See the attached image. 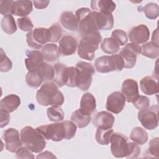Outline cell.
<instances>
[{
	"mask_svg": "<svg viewBox=\"0 0 159 159\" xmlns=\"http://www.w3.org/2000/svg\"><path fill=\"white\" fill-rule=\"evenodd\" d=\"M114 133V130L112 129H97L95 139L98 143L102 145H108L111 141V137Z\"/></svg>",
	"mask_w": 159,
	"mask_h": 159,
	"instance_id": "cell-34",
	"label": "cell"
},
{
	"mask_svg": "<svg viewBox=\"0 0 159 159\" xmlns=\"http://www.w3.org/2000/svg\"><path fill=\"white\" fill-rule=\"evenodd\" d=\"M17 23L19 28L24 32H30L34 28L33 23L30 18L27 17H23L19 18L17 20Z\"/></svg>",
	"mask_w": 159,
	"mask_h": 159,
	"instance_id": "cell-42",
	"label": "cell"
},
{
	"mask_svg": "<svg viewBox=\"0 0 159 159\" xmlns=\"http://www.w3.org/2000/svg\"><path fill=\"white\" fill-rule=\"evenodd\" d=\"M122 93L128 102H132L139 96V86L137 82L133 79H126L122 83Z\"/></svg>",
	"mask_w": 159,
	"mask_h": 159,
	"instance_id": "cell-17",
	"label": "cell"
},
{
	"mask_svg": "<svg viewBox=\"0 0 159 159\" xmlns=\"http://www.w3.org/2000/svg\"><path fill=\"white\" fill-rule=\"evenodd\" d=\"M26 41L28 46L33 49L39 50L43 45L49 42L48 30L47 28L37 27L28 32L26 35Z\"/></svg>",
	"mask_w": 159,
	"mask_h": 159,
	"instance_id": "cell-8",
	"label": "cell"
},
{
	"mask_svg": "<svg viewBox=\"0 0 159 159\" xmlns=\"http://www.w3.org/2000/svg\"><path fill=\"white\" fill-rule=\"evenodd\" d=\"M96 107V99L90 93H84L80 101L79 110L84 114L91 116L95 111Z\"/></svg>",
	"mask_w": 159,
	"mask_h": 159,
	"instance_id": "cell-19",
	"label": "cell"
},
{
	"mask_svg": "<svg viewBox=\"0 0 159 159\" xmlns=\"http://www.w3.org/2000/svg\"><path fill=\"white\" fill-rule=\"evenodd\" d=\"M75 16L78 23V33L81 37L99 30L96 20V11L88 7H81L76 11Z\"/></svg>",
	"mask_w": 159,
	"mask_h": 159,
	"instance_id": "cell-5",
	"label": "cell"
},
{
	"mask_svg": "<svg viewBox=\"0 0 159 159\" xmlns=\"http://www.w3.org/2000/svg\"><path fill=\"white\" fill-rule=\"evenodd\" d=\"M132 104L135 108H137L139 111H141L149 107L150 101L147 96L139 95L132 102Z\"/></svg>",
	"mask_w": 159,
	"mask_h": 159,
	"instance_id": "cell-41",
	"label": "cell"
},
{
	"mask_svg": "<svg viewBox=\"0 0 159 159\" xmlns=\"http://www.w3.org/2000/svg\"><path fill=\"white\" fill-rule=\"evenodd\" d=\"M140 147L137 143L135 142H129V150L125 157L129 158H137L140 154Z\"/></svg>",
	"mask_w": 159,
	"mask_h": 159,
	"instance_id": "cell-45",
	"label": "cell"
},
{
	"mask_svg": "<svg viewBox=\"0 0 159 159\" xmlns=\"http://www.w3.org/2000/svg\"><path fill=\"white\" fill-rule=\"evenodd\" d=\"M96 20L99 30H111L114 25V17L112 14H106L96 11Z\"/></svg>",
	"mask_w": 159,
	"mask_h": 159,
	"instance_id": "cell-27",
	"label": "cell"
},
{
	"mask_svg": "<svg viewBox=\"0 0 159 159\" xmlns=\"http://www.w3.org/2000/svg\"><path fill=\"white\" fill-rule=\"evenodd\" d=\"M47 140L60 142L63 139L73 138L76 132V126L71 121L65 120L37 127L35 129Z\"/></svg>",
	"mask_w": 159,
	"mask_h": 159,
	"instance_id": "cell-1",
	"label": "cell"
},
{
	"mask_svg": "<svg viewBox=\"0 0 159 159\" xmlns=\"http://www.w3.org/2000/svg\"><path fill=\"white\" fill-rule=\"evenodd\" d=\"M33 10L32 1H15L12 7V14L26 17Z\"/></svg>",
	"mask_w": 159,
	"mask_h": 159,
	"instance_id": "cell-25",
	"label": "cell"
},
{
	"mask_svg": "<svg viewBox=\"0 0 159 159\" xmlns=\"http://www.w3.org/2000/svg\"><path fill=\"white\" fill-rule=\"evenodd\" d=\"M125 101V96L121 92L114 91L107 96L106 108L111 112L119 114L123 110Z\"/></svg>",
	"mask_w": 159,
	"mask_h": 159,
	"instance_id": "cell-13",
	"label": "cell"
},
{
	"mask_svg": "<svg viewBox=\"0 0 159 159\" xmlns=\"http://www.w3.org/2000/svg\"><path fill=\"white\" fill-rule=\"evenodd\" d=\"M150 30L145 24H140L132 27L129 32V38L131 42L137 44L145 43L149 39Z\"/></svg>",
	"mask_w": 159,
	"mask_h": 159,
	"instance_id": "cell-14",
	"label": "cell"
},
{
	"mask_svg": "<svg viewBox=\"0 0 159 159\" xmlns=\"http://www.w3.org/2000/svg\"><path fill=\"white\" fill-rule=\"evenodd\" d=\"M37 72L43 82H48L53 79V66L46 62L42 63L37 69Z\"/></svg>",
	"mask_w": 159,
	"mask_h": 159,
	"instance_id": "cell-30",
	"label": "cell"
},
{
	"mask_svg": "<svg viewBox=\"0 0 159 159\" xmlns=\"http://www.w3.org/2000/svg\"><path fill=\"white\" fill-rule=\"evenodd\" d=\"M130 139L137 144L143 145L148 140V134L143 128L135 127L130 132Z\"/></svg>",
	"mask_w": 159,
	"mask_h": 159,
	"instance_id": "cell-31",
	"label": "cell"
},
{
	"mask_svg": "<svg viewBox=\"0 0 159 159\" xmlns=\"http://www.w3.org/2000/svg\"><path fill=\"white\" fill-rule=\"evenodd\" d=\"M143 12L148 19H155L159 15L158 6L154 2L147 3L143 7Z\"/></svg>",
	"mask_w": 159,
	"mask_h": 159,
	"instance_id": "cell-37",
	"label": "cell"
},
{
	"mask_svg": "<svg viewBox=\"0 0 159 159\" xmlns=\"http://www.w3.org/2000/svg\"><path fill=\"white\" fill-rule=\"evenodd\" d=\"M0 55V71L1 72H7L12 67V61L6 56L2 48H1Z\"/></svg>",
	"mask_w": 159,
	"mask_h": 159,
	"instance_id": "cell-40",
	"label": "cell"
},
{
	"mask_svg": "<svg viewBox=\"0 0 159 159\" xmlns=\"http://www.w3.org/2000/svg\"><path fill=\"white\" fill-rule=\"evenodd\" d=\"M76 70L75 67L70 66L68 67V78L66 85L67 86L74 88L76 86Z\"/></svg>",
	"mask_w": 159,
	"mask_h": 159,
	"instance_id": "cell-46",
	"label": "cell"
},
{
	"mask_svg": "<svg viewBox=\"0 0 159 159\" xmlns=\"http://www.w3.org/2000/svg\"><path fill=\"white\" fill-rule=\"evenodd\" d=\"M48 118L52 122H60L64 119V112L59 106L50 107L47 110Z\"/></svg>",
	"mask_w": 159,
	"mask_h": 159,
	"instance_id": "cell-35",
	"label": "cell"
},
{
	"mask_svg": "<svg viewBox=\"0 0 159 159\" xmlns=\"http://www.w3.org/2000/svg\"><path fill=\"white\" fill-rule=\"evenodd\" d=\"M111 151L116 158L125 157L129 147V142L126 136L120 133H113L111 137Z\"/></svg>",
	"mask_w": 159,
	"mask_h": 159,
	"instance_id": "cell-10",
	"label": "cell"
},
{
	"mask_svg": "<svg viewBox=\"0 0 159 159\" xmlns=\"http://www.w3.org/2000/svg\"><path fill=\"white\" fill-rule=\"evenodd\" d=\"M158 144L159 140L158 137L153 138L150 141L149 147L146 153L149 155V157H158Z\"/></svg>",
	"mask_w": 159,
	"mask_h": 159,
	"instance_id": "cell-43",
	"label": "cell"
},
{
	"mask_svg": "<svg viewBox=\"0 0 159 159\" xmlns=\"http://www.w3.org/2000/svg\"><path fill=\"white\" fill-rule=\"evenodd\" d=\"M142 91L147 95H153L158 93V81L152 76H145L140 81Z\"/></svg>",
	"mask_w": 159,
	"mask_h": 159,
	"instance_id": "cell-22",
	"label": "cell"
},
{
	"mask_svg": "<svg viewBox=\"0 0 159 159\" xmlns=\"http://www.w3.org/2000/svg\"><path fill=\"white\" fill-rule=\"evenodd\" d=\"M53 69L54 76L53 80L55 83L58 87H62L66 85L68 67L62 63H57L53 65Z\"/></svg>",
	"mask_w": 159,
	"mask_h": 159,
	"instance_id": "cell-20",
	"label": "cell"
},
{
	"mask_svg": "<svg viewBox=\"0 0 159 159\" xmlns=\"http://www.w3.org/2000/svg\"><path fill=\"white\" fill-rule=\"evenodd\" d=\"M111 37L117 42L119 46H124L128 41V37L126 32L121 29L114 30L112 32Z\"/></svg>",
	"mask_w": 159,
	"mask_h": 159,
	"instance_id": "cell-39",
	"label": "cell"
},
{
	"mask_svg": "<svg viewBox=\"0 0 159 159\" xmlns=\"http://www.w3.org/2000/svg\"><path fill=\"white\" fill-rule=\"evenodd\" d=\"M49 42L56 43L59 41L62 35V29L59 23L53 24L52 26L48 28Z\"/></svg>",
	"mask_w": 159,
	"mask_h": 159,
	"instance_id": "cell-36",
	"label": "cell"
},
{
	"mask_svg": "<svg viewBox=\"0 0 159 159\" xmlns=\"http://www.w3.org/2000/svg\"><path fill=\"white\" fill-rule=\"evenodd\" d=\"M98 72L106 73L114 71H121L124 68V63L119 54L104 55L98 57L94 63Z\"/></svg>",
	"mask_w": 159,
	"mask_h": 159,
	"instance_id": "cell-7",
	"label": "cell"
},
{
	"mask_svg": "<svg viewBox=\"0 0 159 159\" xmlns=\"http://www.w3.org/2000/svg\"><path fill=\"white\" fill-rule=\"evenodd\" d=\"M25 81L29 86L37 88L42 83V80L38 75L37 71L28 72L25 76Z\"/></svg>",
	"mask_w": 159,
	"mask_h": 159,
	"instance_id": "cell-38",
	"label": "cell"
},
{
	"mask_svg": "<svg viewBox=\"0 0 159 159\" xmlns=\"http://www.w3.org/2000/svg\"><path fill=\"white\" fill-rule=\"evenodd\" d=\"M115 117L107 111L98 112L93 117L92 123L97 129H112L114 124Z\"/></svg>",
	"mask_w": 159,
	"mask_h": 159,
	"instance_id": "cell-15",
	"label": "cell"
},
{
	"mask_svg": "<svg viewBox=\"0 0 159 159\" xmlns=\"http://www.w3.org/2000/svg\"><path fill=\"white\" fill-rule=\"evenodd\" d=\"M60 23L66 30L75 32L78 30V23L76 16L71 11L63 12L60 16Z\"/></svg>",
	"mask_w": 159,
	"mask_h": 159,
	"instance_id": "cell-23",
	"label": "cell"
},
{
	"mask_svg": "<svg viewBox=\"0 0 159 159\" xmlns=\"http://www.w3.org/2000/svg\"><path fill=\"white\" fill-rule=\"evenodd\" d=\"M16 157L17 158H34L35 157L32 152L25 147H21L16 152Z\"/></svg>",
	"mask_w": 159,
	"mask_h": 159,
	"instance_id": "cell-47",
	"label": "cell"
},
{
	"mask_svg": "<svg viewBox=\"0 0 159 159\" xmlns=\"http://www.w3.org/2000/svg\"><path fill=\"white\" fill-rule=\"evenodd\" d=\"M27 57L25 59V65L29 72L37 70L39 67L43 62L42 53L38 50H27Z\"/></svg>",
	"mask_w": 159,
	"mask_h": 159,
	"instance_id": "cell-18",
	"label": "cell"
},
{
	"mask_svg": "<svg viewBox=\"0 0 159 159\" xmlns=\"http://www.w3.org/2000/svg\"><path fill=\"white\" fill-rule=\"evenodd\" d=\"M141 53V46L135 43H129L120 51L119 55L123 59L125 68H132L137 61V55Z\"/></svg>",
	"mask_w": 159,
	"mask_h": 159,
	"instance_id": "cell-11",
	"label": "cell"
},
{
	"mask_svg": "<svg viewBox=\"0 0 159 159\" xmlns=\"http://www.w3.org/2000/svg\"><path fill=\"white\" fill-rule=\"evenodd\" d=\"M91 7L94 11L109 14L114 12L116 4L111 0H93L91 1Z\"/></svg>",
	"mask_w": 159,
	"mask_h": 159,
	"instance_id": "cell-21",
	"label": "cell"
},
{
	"mask_svg": "<svg viewBox=\"0 0 159 159\" xmlns=\"http://www.w3.org/2000/svg\"><path fill=\"white\" fill-rule=\"evenodd\" d=\"M36 99L43 106H60L65 101L63 94L58 90V86L50 81L45 82L42 85L37 92Z\"/></svg>",
	"mask_w": 159,
	"mask_h": 159,
	"instance_id": "cell-2",
	"label": "cell"
},
{
	"mask_svg": "<svg viewBox=\"0 0 159 159\" xmlns=\"http://www.w3.org/2000/svg\"><path fill=\"white\" fill-rule=\"evenodd\" d=\"M43 60L52 63L57 61L60 57L58 47L55 43H47L42 48L41 51Z\"/></svg>",
	"mask_w": 159,
	"mask_h": 159,
	"instance_id": "cell-26",
	"label": "cell"
},
{
	"mask_svg": "<svg viewBox=\"0 0 159 159\" xmlns=\"http://www.w3.org/2000/svg\"><path fill=\"white\" fill-rule=\"evenodd\" d=\"M36 158H56V157L53 155L52 152H50L48 151H45L38 155Z\"/></svg>",
	"mask_w": 159,
	"mask_h": 159,
	"instance_id": "cell-50",
	"label": "cell"
},
{
	"mask_svg": "<svg viewBox=\"0 0 159 159\" xmlns=\"http://www.w3.org/2000/svg\"><path fill=\"white\" fill-rule=\"evenodd\" d=\"M158 106H152L138 112L137 117L142 126L148 130H153L158 124Z\"/></svg>",
	"mask_w": 159,
	"mask_h": 159,
	"instance_id": "cell-9",
	"label": "cell"
},
{
	"mask_svg": "<svg viewBox=\"0 0 159 159\" xmlns=\"http://www.w3.org/2000/svg\"><path fill=\"white\" fill-rule=\"evenodd\" d=\"M101 41L102 37L99 31L81 37L78 44V56L86 60H93L95 56V52L98 50Z\"/></svg>",
	"mask_w": 159,
	"mask_h": 159,
	"instance_id": "cell-3",
	"label": "cell"
},
{
	"mask_svg": "<svg viewBox=\"0 0 159 159\" xmlns=\"http://www.w3.org/2000/svg\"><path fill=\"white\" fill-rule=\"evenodd\" d=\"M1 26L2 30L7 34H13L17 30V25L12 15L4 16L1 22Z\"/></svg>",
	"mask_w": 159,
	"mask_h": 159,
	"instance_id": "cell-33",
	"label": "cell"
},
{
	"mask_svg": "<svg viewBox=\"0 0 159 159\" xmlns=\"http://www.w3.org/2000/svg\"><path fill=\"white\" fill-rule=\"evenodd\" d=\"M91 120V116L83 114L79 109L75 111L71 116V120L80 129L86 127Z\"/></svg>",
	"mask_w": 159,
	"mask_h": 159,
	"instance_id": "cell-28",
	"label": "cell"
},
{
	"mask_svg": "<svg viewBox=\"0 0 159 159\" xmlns=\"http://www.w3.org/2000/svg\"><path fill=\"white\" fill-rule=\"evenodd\" d=\"M20 104V99L16 94H9L3 98L0 102L1 109L7 112H12L16 111Z\"/></svg>",
	"mask_w": 159,
	"mask_h": 159,
	"instance_id": "cell-24",
	"label": "cell"
},
{
	"mask_svg": "<svg viewBox=\"0 0 159 159\" xmlns=\"http://www.w3.org/2000/svg\"><path fill=\"white\" fill-rule=\"evenodd\" d=\"M141 53L147 57L154 59L159 55L158 43L154 42H148L141 47Z\"/></svg>",
	"mask_w": 159,
	"mask_h": 159,
	"instance_id": "cell-29",
	"label": "cell"
},
{
	"mask_svg": "<svg viewBox=\"0 0 159 159\" xmlns=\"http://www.w3.org/2000/svg\"><path fill=\"white\" fill-rule=\"evenodd\" d=\"M76 86L82 91H87L91 86L93 75L95 73L91 63L80 61L76 65Z\"/></svg>",
	"mask_w": 159,
	"mask_h": 159,
	"instance_id": "cell-6",
	"label": "cell"
},
{
	"mask_svg": "<svg viewBox=\"0 0 159 159\" xmlns=\"http://www.w3.org/2000/svg\"><path fill=\"white\" fill-rule=\"evenodd\" d=\"M33 3L36 9H42L46 8L48 6L50 1H34Z\"/></svg>",
	"mask_w": 159,
	"mask_h": 159,
	"instance_id": "cell-49",
	"label": "cell"
},
{
	"mask_svg": "<svg viewBox=\"0 0 159 159\" xmlns=\"http://www.w3.org/2000/svg\"><path fill=\"white\" fill-rule=\"evenodd\" d=\"M19 131L14 128H9L4 131L3 139L6 149L12 153L16 152L22 147V143Z\"/></svg>",
	"mask_w": 159,
	"mask_h": 159,
	"instance_id": "cell-12",
	"label": "cell"
},
{
	"mask_svg": "<svg viewBox=\"0 0 159 159\" xmlns=\"http://www.w3.org/2000/svg\"><path fill=\"white\" fill-rule=\"evenodd\" d=\"M78 48V42L72 35L63 36L59 42L58 50L62 56H70L74 54Z\"/></svg>",
	"mask_w": 159,
	"mask_h": 159,
	"instance_id": "cell-16",
	"label": "cell"
},
{
	"mask_svg": "<svg viewBox=\"0 0 159 159\" xmlns=\"http://www.w3.org/2000/svg\"><path fill=\"white\" fill-rule=\"evenodd\" d=\"M14 1L12 0L2 1L0 3L1 14L4 16L12 14V7Z\"/></svg>",
	"mask_w": 159,
	"mask_h": 159,
	"instance_id": "cell-44",
	"label": "cell"
},
{
	"mask_svg": "<svg viewBox=\"0 0 159 159\" xmlns=\"http://www.w3.org/2000/svg\"><path fill=\"white\" fill-rule=\"evenodd\" d=\"M10 120V116L9 112L1 109V124L0 127L2 128L7 125Z\"/></svg>",
	"mask_w": 159,
	"mask_h": 159,
	"instance_id": "cell-48",
	"label": "cell"
},
{
	"mask_svg": "<svg viewBox=\"0 0 159 159\" xmlns=\"http://www.w3.org/2000/svg\"><path fill=\"white\" fill-rule=\"evenodd\" d=\"M101 49L106 54H114L120 50V46L112 37L105 38L101 45Z\"/></svg>",
	"mask_w": 159,
	"mask_h": 159,
	"instance_id": "cell-32",
	"label": "cell"
},
{
	"mask_svg": "<svg viewBox=\"0 0 159 159\" xmlns=\"http://www.w3.org/2000/svg\"><path fill=\"white\" fill-rule=\"evenodd\" d=\"M20 136L22 145L32 152L40 153L46 147L44 137L31 126L23 127L20 130Z\"/></svg>",
	"mask_w": 159,
	"mask_h": 159,
	"instance_id": "cell-4",
	"label": "cell"
}]
</instances>
